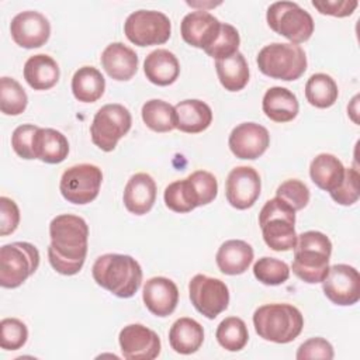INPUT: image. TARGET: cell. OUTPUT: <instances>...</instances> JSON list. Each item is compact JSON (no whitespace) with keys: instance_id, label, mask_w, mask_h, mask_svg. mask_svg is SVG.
I'll list each match as a JSON object with an SVG mask.
<instances>
[{"instance_id":"cell-1","label":"cell","mask_w":360,"mask_h":360,"mask_svg":"<svg viewBox=\"0 0 360 360\" xmlns=\"http://www.w3.org/2000/svg\"><path fill=\"white\" fill-rule=\"evenodd\" d=\"M51 245L48 259L55 271L63 276L77 274L86 260L89 226L82 217L60 214L49 224Z\"/></svg>"},{"instance_id":"cell-2","label":"cell","mask_w":360,"mask_h":360,"mask_svg":"<svg viewBox=\"0 0 360 360\" xmlns=\"http://www.w3.org/2000/svg\"><path fill=\"white\" fill-rule=\"evenodd\" d=\"M91 274L100 287L120 298L135 295L142 283L141 264L128 255H101L96 259Z\"/></svg>"},{"instance_id":"cell-3","label":"cell","mask_w":360,"mask_h":360,"mask_svg":"<svg viewBox=\"0 0 360 360\" xmlns=\"http://www.w3.org/2000/svg\"><path fill=\"white\" fill-rule=\"evenodd\" d=\"M292 273L308 284L322 283L329 273L332 253L330 239L319 231H307L297 235Z\"/></svg>"},{"instance_id":"cell-4","label":"cell","mask_w":360,"mask_h":360,"mask_svg":"<svg viewBox=\"0 0 360 360\" xmlns=\"http://www.w3.org/2000/svg\"><path fill=\"white\" fill-rule=\"evenodd\" d=\"M253 326L262 339L283 345L298 338L304 328V316L294 305L266 304L255 311Z\"/></svg>"},{"instance_id":"cell-5","label":"cell","mask_w":360,"mask_h":360,"mask_svg":"<svg viewBox=\"0 0 360 360\" xmlns=\"http://www.w3.org/2000/svg\"><path fill=\"white\" fill-rule=\"evenodd\" d=\"M295 212L285 201L274 197L262 207L259 225L264 243L276 252L292 250L297 243Z\"/></svg>"},{"instance_id":"cell-6","label":"cell","mask_w":360,"mask_h":360,"mask_svg":"<svg viewBox=\"0 0 360 360\" xmlns=\"http://www.w3.org/2000/svg\"><path fill=\"white\" fill-rule=\"evenodd\" d=\"M259 70L278 80H297L307 70V55L304 49L291 42H273L263 46L256 58Z\"/></svg>"},{"instance_id":"cell-7","label":"cell","mask_w":360,"mask_h":360,"mask_svg":"<svg viewBox=\"0 0 360 360\" xmlns=\"http://www.w3.org/2000/svg\"><path fill=\"white\" fill-rule=\"evenodd\" d=\"M269 27L291 44H302L314 34V20L311 14L294 1H276L266 13Z\"/></svg>"},{"instance_id":"cell-8","label":"cell","mask_w":360,"mask_h":360,"mask_svg":"<svg viewBox=\"0 0 360 360\" xmlns=\"http://www.w3.org/2000/svg\"><path fill=\"white\" fill-rule=\"evenodd\" d=\"M39 266V252L28 242H13L0 249V285L17 288Z\"/></svg>"},{"instance_id":"cell-9","label":"cell","mask_w":360,"mask_h":360,"mask_svg":"<svg viewBox=\"0 0 360 360\" xmlns=\"http://www.w3.org/2000/svg\"><path fill=\"white\" fill-rule=\"evenodd\" d=\"M131 125L132 117L127 107L117 103L105 104L96 112L90 125L91 141L98 149L111 152L118 141L129 132Z\"/></svg>"},{"instance_id":"cell-10","label":"cell","mask_w":360,"mask_h":360,"mask_svg":"<svg viewBox=\"0 0 360 360\" xmlns=\"http://www.w3.org/2000/svg\"><path fill=\"white\" fill-rule=\"evenodd\" d=\"M124 34L138 46L165 44L172 34V24L166 14L156 10H138L124 22Z\"/></svg>"},{"instance_id":"cell-11","label":"cell","mask_w":360,"mask_h":360,"mask_svg":"<svg viewBox=\"0 0 360 360\" xmlns=\"http://www.w3.org/2000/svg\"><path fill=\"white\" fill-rule=\"evenodd\" d=\"M103 181V172L91 163H80L66 169L59 181V190L65 200L84 205L96 200Z\"/></svg>"},{"instance_id":"cell-12","label":"cell","mask_w":360,"mask_h":360,"mask_svg":"<svg viewBox=\"0 0 360 360\" xmlns=\"http://www.w3.org/2000/svg\"><path fill=\"white\" fill-rule=\"evenodd\" d=\"M188 294L193 307L208 319H215L229 304L228 285L222 280L205 274H195L190 280Z\"/></svg>"},{"instance_id":"cell-13","label":"cell","mask_w":360,"mask_h":360,"mask_svg":"<svg viewBox=\"0 0 360 360\" xmlns=\"http://www.w3.org/2000/svg\"><path fill=\"white\" fill-rule=\"evenodd\" d=\"M322 290L326 298L336 305H354L360 300V274L353 266L333 264L322 281Z\"/></svg>"},{"instance_id":"cell-14","label":"cell","mask_w":360,"mask_h":360,"mask_svg":"<svg viewBox=\"0 0 360 360\" xmlns=\"http://www.w3.org/2000/svg\"><path fill=\"white\" fill-rule=\"evenodd\" d=\"M121 353L128 360H153L160 354L159 335L142 323H131L118 336Z\"/></svg>"},{"instance_id":"cell-15","label":"cell","mask_w":360,"mask_h":360,"mask_svg":"<svg viewBox=\"0 0 360 360\" xmlns=\"http://www.w3.org/2000/svg\"><path fill=\"white\" fill-rule=\"evenodd\" d=\"M262 190L260 176L250 166H236L225 181V197L236 210L250 208L259 198Z\"/></svg>"},{"instance_id":"cell-16","label":"cell","mask_w":360,"mask_h":360,"mask_svg":"<svg viewBox=\"0 0 360 360\" xmlns=\"http://www.w3.org/2000/svg\"><path fill=\"white\" fill-rule=\"evenodd\" d=\"M10 34L13 41L21 48H39L49 39L51 24L44 14L27 10L13 17Z\"/></svg>"},{"instance_id":"cell-17","label":"cell","mask_w":360,"mask_h":360,"mask_svg":"<svg viewBox=\"0 0 360 360\" xmlns=\"http://www.w3.org/2000/svg\"><path fill=\"white\" fill-rule=\"evenodd\" d=\"M228 145L238 159L255 160L267 150L270 135L260 124L242 122L231 131Z\"/></svg>"},{"instance_id":"cell-18","label":"cell","mask_w":360,"mask_h":360,"mask_svg":"<svg viewBox=\"0 0 360 360\" xmlns=\"http://www.w3.org/2000/svg\"><path fill=\"white\" fill-rule=\"evenodd\" d=\"M219 30L221 21L205 10L186 14L180 24V34L184 42L204 51L215 41Z\"/></svg>"},{"instance_id":"cell-19","label":"cell","mask_w":360,"mask_h":360,"mask_svg":"<svg viewBox=\"0 0 360 360\" xmlns=\"http://www.w3.org/2000/svg\"><path fill=\"white\" fill-rule=\"evenodd\" d=\"M142 300L153 315L165 318L173 314L179 304V288L167 277H152L143 285Z\"/></svg>"},{"instance_id":"cell-20","label":"cell","mask_w":360,"mask_h":360,"mask_svg":"<svg viewBox=\"0 0 360 360\" xmlns=\"http://www.w3.org/2000/svg\"><path fill=\"white\" fill-rule=\"evenodd\" d=\"M122 201L125 208L135 215L149 212L156 201V183L148 173H135L125 184Z\"/></svg>"},{"instance_id":"cell-21","label":"cell","mask_w":360,"mask_h":360,"mask_svg":"<svg viewBox=\"0 0 360 360\" xmlns=\"http://www.w3.org/2000/svg\"><path fill=\"white\" fill-rule=\"evenodd\" d=\"M101 66L107 75L118 82H127L138 70V55L122 42H111L101 53Z\"/></svg>"},{"instance_id":"cell-22","label":"cell","mask_w":360,"mask_h":360,"mask_svg":"<svg viewBox=\"0 0 360 360\" xmlns=\"http://www.w3.org/2000/svg\"><path fill=\"white\" fill-rule=\"evenodd\" d=\"M253 260V248L240 239L225 240L215 256L217 266L221 273L238 276L245 273Z\"/></svg>"},{"instance_id":"cell-23","label":"cell","mask_w":360,"mask_h":360,"mask_svg":"<svg viewBox=\"0 0 360 360\" xmlns=\"http://www.w3.org/2000/svg\"><path fill=\"white\" fill-rule=\"evenodd\" d=\"M176 128L186 134H198L205 131L212 122L211 107L197 98L179 101L174 105Z\"/></svg>"},{"instance_id":"cell-24","label":"cell","mask_w":360,"mask_h":360,"mask_svg":"<svg viewBox=\"0 0 360 360\" xmlns=\"http://www.w3.org/2000/svg\"><path fill=\"white\" fill-rule=\"evenodd\" d=\"M146 79L156 86L173 84L180 75V63L176 55L167 49L152 51L143 62Z\"/></svg>"},{"instance_id":"cell-25","label":"cell","mask_w":360,"mask_h":360,"mask_svg":"<svg viewBox=\"0 0 360 360\" xmlns=\"http://www.w3.org/2000/svg\"><path fill=\"white\" fill-rule=\"evenodd\" d=\"M263 112L274 122H290L298 115L300 104L295 94L280 86L270 87L262 101Z\"/></svg>"},{"instance_id":"cell-26","label":"cell","mask_w":360,"mask_h":360,"mask_svg":"<svg viewBox=\"0 0 360 360\" xmlns=\"http://www.w3.org/2000/svg\"><path fill=\"white\" fill-rule=\"evenodd\" d=\"M60 72L56 60L45 53L32 55L24 65V79L34 90H49L59 80Z\"/></svg>"},{"instance_id":"cell-27","label":"cell","mask_w":360,"mask_h":360,"mask_svg":"<svg viewBox=\"0 0 360 360\" xmlns=\"http://www.w3.org/2000/svg\"><path fill=\"white\" fill-rule=\"evenodd\" d=\"M69 153L68 138L53 128H38L34 138V155L44 163L56 165L63 162Z\"/></svg>"},{"instance_id":"cell-28","label":"cell","mask_w":360,"mask_h":360,"mask_svg":"<svg viewBox=\"0 0 360 360\" xmlns=\"http://www.w3.org/2000/svg\"><path fill=\"white\" fill-rule=\"evenodd\" d=\"M204 342V329L193 318H179L169 330V343L176 353H195Z\"/></svg>"},{"instance_id":"cell-29","label":"cell","mask_w":360,"mask_h":360,"mask_svg":"<svg viewBox=\"0 0 360 360\" xmlns=\"http://www.w3.org/2000/svg\"><path fill=\"white\" fill-rule=\"evenodd\" d=\"M345 170L343 163L332 153H319L309 165V176L314 184L329 193L343 181Z\"/></svg>"},{"instance_id":"cell-30","label":"cell","mask_w":360,"mask_h":360,"mask_svg":"<svg viewBox=\"0 0 360 360\" xmlns=\"http://www.w3.org/2000/svg\"><path fill=\"white\" fill-rule=\"evenodd\" d=\"M215 70L222 87L228 91H239L249 82V66L239 51L228 58L215 60Z\"/></svg>"},{"instance_id":"cell-31","label":"cell","mask_w":360,"mask_h":360,"mask_svg":"<svg viewBox=\"0 0 360 360\" xmlns=\"http://www.w3.org/2000/svg\"><path fill=\"white\" fill-rule=\"evenodd\" d=\"M105 90V79L93 66L79 68L72 77V93L77 101L94 103Z\"/></svg>"},{"instance_id":"cell-32","label":"cell","mask_w":360,"mask_h":360,"mask_svg":"<svg viewBox=\"0 0 360 360\" xmlns=\"http://www.w3.org/2000/svg\"><path fill=\"white\" fill-rule=\"evenodd\" d=\"M339 96L336 82L326 73H315L305 83L307 101L316 108L332 107Z\"/></svg>"},{"instance_id":"cell-33","label":"cell","mask_w":360,"mask_h":360,"mask_svg":"<svg viewBox=\"0 0 360 360\" xmlns=\"http://www.w3.org/2000/svg\"><path fill=\"white\" fill-rule=\"evenodd\" d=\"M163 198L166 207L179 214H186L200 207L198 195L188 177L170 183L165 188Z\"/></svg>"},{"instance_id":"cell-34","label":"cell","mask_w":360,"mask_h":360,"mask_svg":"<svg viewBox=\"0 0 360 360\" xmlns=\"http://www.w3.org/2000/svg\"><path fill=\"white\" fill-rule=\"evenodd\" d=\"M142 120L155 132H170L176 128L174 107L163 100L152 98L142 105Z\"/></svg>"},{"instance_id":"cell-35","label":"cell","mask_w":360,"mask_h":360,"mask_svg":"<svg viewBox=\"0 0 360 360\" xmlns=\"http://www.w3.org/2000/svg\"><path fill=\"white\" fill-rule=\"evenodd\" d=\"M215 338L225 350L239 352L246 346L249 340L248 326L243 319L238 316H228L219 322Z\"/></svg>"},{"instance_id":"cell-36","label":"cell","mask_w":360,"mask_h":360,"mask_svg":"<svg viewBox=\"0 0 360 360\" xmlns=\"http://www.w3.org/2000/svg\"><path fill=\"white\" fill-rule=\"evenodd\" d=\"M28 104V96L22 86L13 77L0 79V110L6 115H20Z\"/></svg>"},{"instance_id":"cell-37","label":"cell","mask_w":360,"mask_h":360,"mask_svg":"<svg viewBox=\"0 0 360 360\" xmlns=\"http://www.w3.org/2000/svg\"><path fill=\"white\" fill-rule=\"evenodd\" d=\"M253 274L266 285H280L288 280L290 267L283 260L264 256L253 264Z\"/></svg>"},{"instance_id":"cell-38","label":"cell","mask_w":360,"mask_h":360,"mask_svg":"<svg viewBox=\"0 0 360 360\" xmlns=\"http://www.w3.org/2000/svg\"><path fill=\"white\" fill-rule=\"evenodd\" d=\"M239 44H240V37L238 30L228 22H221L219 34L215 38V41L205 49V53L214 58L215 60L224 59L236 53Z\"/></svg>"},{"instance_id":"cell-39","label":"cell","mask_w":360,"mask_h":360,"mask_svg":"<svg viewBox=\"0 0 360 360\" xmlns=\"http://www.w3.org/2000/svg\"><path fill=\"white\" fill-rule=\"evenodd\" d=\"M28 339L27 325L17 318H4L0 322V346L4 350H18Z\"/></svg>"},{"instance_id":"cell-40","label":"cell","mask_w":360,"mask_h":360,"mask_svg":"<svg viewBox=\"0 0 360 360\" xmlns=\"http://www.w3.org/2000/svg\"><path fill=\"white\" fill-rule=\"evenodd\" d=\"M276 197L285 201L294 211H300L309 202V188L301 180L290 179L277 187Z\"/></svg>"},{"instance_id":"cell-41","label":"cell","mask_w":360,"mask_h":360,"mask_svg":"<svg viewBox=\"0 0 360 360\" xmlns=\"http://www.w3.org/2000/svg\"><path fill=\"white\" fill-rule=\"evenodd\" d=\"M359 170L354 167H349L345 170V179L333 191H330V197L335 202L340 205H353L357 202L360 191H359Z\"/></svg>"},{"instance_id":"cell-42","label":"cell","mask_w":360,"mask_h":360,"mask_svg":"<svg viewBox=\"0 0 360 360\" xmlns=\"http://www.w3.org/2000/svg\"><path fill=\"white\" fill-rule=\"evenodd\" d=\"M39 127L32 124H24L17 127L11 135L13 150L22 159H35L34 155V138Z\"/></svg>"},{"instance_id":"cell-43","label":"cell","mask_w":360,"mask_h":360,"mask_svg":"<svg viewBox=\"0 0 360 360\" xmlns=\"http://www.w3.org/2000/svg\"><path fill=\"white\" fill-rule=\"evenodd\" d=\"M188 179L191 180L200 200V207L212 202L218 194V181L215 176L207 170L193 172Z\"/></svg>"},{"instance_id":"cell-44","label":"cell","mask_w":360,"mask_h":360,"mask_svg":"<svg viewBox=\"0 0 360 360\" xmlns=\"http://www.w3.org/2000/svg\"><path fill=\"white\" fill-rule=\"evenodd\" d=\"M333 346L323 338H311L305 340L297 350L295 357L298 360L307 359H323L330 360L333 359Z\"/></svg>"},{"instance_id":"cell-45","label":"cell","mask_w":360,"mask_h":360,"mask_svg":"<svg viewBox=\"0 0 360 360\" xmlns=\"http://www.w3.org/2000/svg\"><path fill=\"white\" fill-rule=\"evenodd\" d=\"M20 224V210L8 197H0V235L7 236L13 233Z\"/></svg>"},{"instance_id":"cell-46","label":"cell","mask_w":360,"mask_h":360,"mask_svg":"<svg viewBox=\"0 0 360 360\" xmlns=\"http://www.w3.org/2000/svg\"><path fill=\"white\" fill-rule=\"evenodd\" d=\"M312 6L325 15L333 17H347L352 15L359 6L357 0H333V1H312Z\"/></svg>"}]
</instances>
